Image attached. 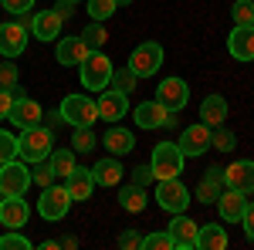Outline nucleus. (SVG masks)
<instances>
[{
  "label": "nucleus",
  "mask_w": 254,
  "mask_h": 250,
  "mask_svg": "<svg viewBox=\"0 0 254 250\" xmlns=\"http://www.w3.org/2000/svg\"><path fill=\"white\" fill-rule=\"evenodd\" d=\"M102 146L109 149V155H126L136 149V135L122 125H109V132L102 135Z\"/></svg>",
  "instance_id": "25"
},
{
  "label": "nucleus",
  "mask_w": 254,
  "mask_h": 250,
  "mask_svg": "<svg viewBox=\"0 0 254 250\" xmlns=\"http://www.w3.org/2000/svg\"><path fill=\"white\" fill-rule=\"evenodd\" d=\"M3 3V10H10V14H27L31 7H34V0H0Z\"/></svg>",
  "instance_id": "43"
},
{
  "label": "nucleus",
  "mask_w": 254,
  "mask_h": 250,
  "mask_svg": "<svg viewBox=\"0 0 254 250\" xmlns=\"http://www.w3.org/2000/svg\"><path fill=\"white\" fill-rule=\"evenodd\" d=\"M31 183H38L41 190L55 183V173H51V166H44V159H41V162H34V169H31Z\"/></svg>",
  "instance_id": "40"
},
{
  "label": "nucleus",
  "mask_w": 254,
  "mask_h": 250,
  "mask_svg": "<svg viewBox=\"0 0 254 250\" xmlns=\"http://www.w3.org/2000/svg\"><path fill=\"white\" fill-rule=\"evenodd\" d=\"M55 54H58V64H71V68H78L92 51H88V44H85L81 34H78V38H61L58 48H55Z\"/></svg>",
  "instance_id": "23"
},
{
  "label": "nucleus",
  "mask_w": 254,
  "mask_h": 250,
  "mask_svg": "<svg viewBox=\"0 0 254 250\" xmlns=\"http://www.w3.org/2000/svg\"><path fill=\"white\" fill-rule=\"evenodd\" d=\"M58 247H68V250H75V247H78V237H71V233H68V237H61V240H58Z\"/></svg>",
  "instance_id": "48"
},
{
  "label": "nucleus",
  "mask_w": 254,
  "mask_h": 250,
  "mask_svg": "<svg viewBox=\"0 0 254 250\" xmlns=\"http://www.w3.org/2000/svg\"><path fill=\"white\" fill-rule=\"evenodd\" d=\"M55 14H58L61 20H68V17H71V14H75V3H68V0H61L58 7H55Z\"/></svg>",
  "instance_id": "47"
},
{
  "label": "nucleus",
  "mask_w": 254,
  "mask_h": 250,
  "mask_svg": "<svg viewBox=\"0 0 254 250\" xmlns=\"http://www.w3.org/2000/svg\"><path fill=\"white\" fill-rule=\"evenodd\" d=\"M41 115H44V108H41L34 98H27L24 92H20V85L14 88V105H10V122L17 125V129H27V125H38Z\"/></svg>",
  "instance_id": "11"
},
{
  "label": "nucleus",
  "mask_w": 254,
  "mask_h": 250,
  "mask_svg": "<svg viewBox=\"0 0 254 250\" xmlns=\"http://www.w3.org/2000/svg\"><path fill=\"white\" fill-rule=\"evenodd\" d=\"M234 146H237V135L231 129H224V125L210 129V149H217V152H234Z\"/></svg>",
  "instance_id": "32"
},
{
  "label": "nucleus",
  "mask_w": 254,
  "mask_h": 250,
  "mask_svg": "<svg viewBox=\"0 0 254 250\" xmlns=\"http://www.w3.org/2000/svg\"><path fill=\"white\" fill-rule=\"evenodd\" d=\"M231 17H234V27H254V3L251 0H234Z\"/></svg>",
  "instance_id": "34"
},
{
  "label": "nucleus",
  "mask_w": 254,
  "mask_h": 250,
  "mask_svg": "<svg viewBox=\"0 0 254 250\" xmlns=\"http://www.w3.org/2000/svg\"><path fill=\"white\" fill-rule=\"evenodd\" d=\"M44 162L51 166L55 179H64V176H71V169L78 166V162H75V149H51V155H48Z\"/></svg>",
  "instance_id": "29"
},
{
  "label": "nucleus",
  "mask_w": 254,
  "mask_h": 250,
  "mask_svg": "<svg viewBox=\"0 0 254 250\" xmlns=\"http://www.w3.org/2000/svg\"><path fill=\"white\" fill-rule=\"evenodd\" d=\"M68 3H85V0H68Z\"/></svg>",
  "instance_id": "50"
},
{
  "label": "nucleus",
  "mask_w": 254,
  "mask_h": 250,
  "mask_svg": "<svg viewBox=\"0 0 254 250\" xmlns=\"http://www.w3.org/2000/svg\"><path fill=\"white\" fill-rule=\"evenodd\" d=\"M156 101L166 108V112H183L187 108V101H190V85L183 81V78H163L159 81V88H156Z\"/></svg>",
  "instance_id": "9"
},
{
  "label": "nucleus",
  "mask_w": 254,
  "mask_h": 250,
  "mask_svg": "<svg viewBox=\"0 0 254 250\" xmlns=\"http://www.w3.org/2000/svg\"><path fill=\"white\" fill-rule=\"evenodd\" d=\"M61 122H64V118H61V112H44V115H41V125H48V129H51V132H55V129H58Z\"/></svg>",
  "instance_id": "46"
},
{
  "label": "nucleus",
  "mask_w": 254,
  "mask_h": 250,
  "mask_svg": "<svg viewBox=\"0 0 254 250\" xmlns=\"http://www.w3.org/2000/svg\"><path fill=\"white\" fill-rule=\"evenodd\" d=\"M122 162H119V155H105V159H98L95 166H92V179H95V186H119L122 183Z\"/></svg>",
  "instance_id": "24"
},
{
  "label": "nucleus",
  "mask_w": 254,
  "mask_h": 250,
  "mask_svg": "<svg viewBox=\"0 0 254 250\" xmlns=\"http://www.w3.org/2000/svg\"><path fill=\"white\" fill-rule=\"evenodd\" d=\"M116 3H119V7H126V3H132V0H116Z\"/></svg>",
  "instance_id": "49"
},
{
  "label": "nucleus",
  "mask_w": 254,
  "mask_h": 250,
  "mask_svg": "<svg viewBox=\"0 0 254 250\" xmlns=\"http://www.w3.org/2000/svg\"><path fill=\"white\" fill-rule=\"evenodd\" d=\"M196 230H200V223H193L187 213H173V223L166 227V233L173 237V250H193Z\"/></svg>",
  "instance_id": "13"
},
{
  "label": "nucleus",
  "mask_w": 254,
  "mask_h": 250,
  "mask_svg": "<svg viewBox=\"0 0 254 250\" xmlns=\"http://www.w3.org/2000/svg\"><path fill=\"white\" fill-rule=\"evenodd\" d=\"M220 190H224V169H217V166H210L207 173L200 176V183H196V203H203V206H214L217 196H220Z\"/></svg>",
  "instance_id": "20"
},
{
  "label": "nucleus",
  "mask_w": 254,
  "mask_h": 250,
  "mask_svg": "<svg viewBox=\"0 0 254 250\" xmlns=\"http://www.w3.org/2000/svg\"><path fill=\"white\" fill-rule=\"evenodd\" d=\"M98 146L95 132H92V125H75V132H71V149L75 152H92Z\"/></svg>",
  "instance_id": "31"
},
{
  "label": "nucleus",
  "mask_w": 254,
  "mask_h": 250,
  "mask_svg": "<svg viewBox=\"0 0 254 250\" xmlns=\"http://www.w3.org/2000/svg\"><path fill=\"white\" fill-rule=\"evenodd\" d=\"M64 186H68V196H71L75 203H85V200L95 193L92 169H81V166H75V169H71V176H64Z\"/></svg>",
  "instance_id": "21"
},
{
  "label": "nucleus",
  "mask_w": 254,
  "mask_h": 250,
  "mask_svg": "<svg viewBox=\"0 0 254 250\" xmlns=\"http://www.w3.org/2000/svg\"><path fill=\"white\" fill-rule=\"evenodd\" d=\"M98 118H105V122H119V118L129 112V95H122L116 88H105V92H98Z\"/></svg>",
  "instance_id": "17"
},
{
  "label": "nucleus",
  "mask_w": 254,
  "mask_h": 250,
  "mask_svg": "<svg viewBox=\"0 0 254 250\" xmlns=\"http://www.w3.org/2000/svg\"><path fill=\"white\" fill-rule=\"evenodd\" d=\"M227 51L234 61H254V27H234L227 38Z\"/></svg>",
  "instance_id": "22"
},
{
  "label": "nucleus",
  "mask_w": 254,
  "mask_h": 250,
  "mask_svg": "<svg viewBox=\"0 0 254 250\" xmlns=\"http://www.w3.org/2000/svg\"><path fill=\"white\" fill-rule=\"evenodd\" d=\"M159 64H163V44L159 41H142L129 54V71L136 78H153L159 71Z\"/></svg>",
  "instance_id": "4"
},
{
  "label": "nucleus",
  "mask_w": 254,
  "mask_h": 250,
  "mask_svg": "<svg viewBox=\"0 0 254 250\" xmlns=\"http://www.w3.org/2000/svg\"><path fill=\"white\" fill-rule=\"evenodd\" d=\"M55 149V132L48 129V125H27V129H20L17 135V159H24L27 166H34L41 159H48Z\"/></svg>",
  "instance_id": "1"
},
{
  "label": "nucleus",
  "mask_w": 254,
  "mask_h": 250,
  "mask_svg": "<svg viewBox=\"0 0 254 250\" xmlns=\"http://www.w3.org/2000/svg\"><path fill=\"white\" fill-rule=\"evenodd\" d=\"M10 105H14V92L0 88V118H7V115H10Z\"/></svg>",
  "instance_id": "45"
},
{
  "label": "nucleus",
  "mask_w": 254,
  "mask_h": 250,
  "mask_svg": "<svg viewBox=\"0 0 254 250\" xmlns=\"http://www.w3.org/2000/svg\"><path fill=\"white\" fill-rule=\"evenodd\" d=\"M85 10L92 20H109L119 10V3L116 0H85Z\"/></svg>",
  "instance_id": "33"
},
{
  "label": "nucleus",
  "mask_w": 254,
  "mask_h": 250,
  "mask_svg": "<svg viewBox=\"0 0 254 250\" xmlns=\"http://www.w3.org/2000/svg\"><path fill=\"white\" fill-rule=\"evenodd\" d=\"M27 200L24 196H3V203H0V223L7 227V230H20V227H27Z\"/></svg>",
  "instance_id": "18"
},
{
  "label": "nucleus",
  "mask_w": 254,
  "mask_h": 250,
  "mask_svg": "<svg viewBox=\"0 0 254 250\" xmlns=\"http://www.w3.org/2000/svg\"><path fill=\"white\" fill-rule=\"evenodd\" d=\"M241 223H244V237L254 240V203H248V210H244V216H241Z\"/></svg>",
  "instance_id": "44"
},
{
  "label": "nucleus",
  "mask_w": 254,
  "mask_h": 250,
  "mask_svg": "<svg viewBox=\"0 0 254 250\" xmlns=\"http://www.w3.org/2000/svg\"><path fill=\"white\" fill-rule=\"evenodd\" d=\"M0 203H3V193H0Z\"/></svg>",
  "instance_id": "51"
},
{
  "label": "nucleus",
  "mask_w": 254,
  "mask_h": 250,
  "mask_svg": "<svg viewBox=\"0 0 254 250\" xmlns=\"http://www.w3.org/2000/svg\"><path fill=\"white\" fill-rule=\"evenodd\" d=\"M58 112H61V118H64L71 129H75V125H95L98 105L88 95H64L61 105H58Z\"/></svg>",
  "instance_id": "5"
},
{
  "label": "nucleus",
  "mask_w": 254,
  "mask_h": 250,
  "mask_svg": "<svg viewBox=\"0 0 254 250\" xmlns=\"http://www.w3.org/2000/svg\"><path fill=\"white\" fill-rule=\"evenodd\" d=\"M136 81L139 78L132 75L129 68H122V71H112V81H109V85H112L116 92H122V95H129V92H136Z\"/></svg>",
  "instance_id": "35"
},
{
  "label": "nucleus",
  "mask_w": 254,
  "mask_h": 250,
  "mask_svg": "<svg viewBox=\"0 0 254 250\" xmlns=\"http://www.w3.org/2000/svg\"><path fill=\"white\" fill-rule=\"evenodd\" d=\"M71 196H68V186H61V183H51V186H44L41 190V200H38V213L44 220H61L64 213L71 210Z\"/></svg>",
  "instance_id": "8"
},
{
  "label": "nucleus",
  "mask_w": 254,
  "mask_h": 250,
  "mask_svg": "<svg viewBox=\"0 0 254 250\" xmlns=\"http://www.w3.org/2000/svg\"><path fill=\"white\" fill-rule=\"evenodd\" d=\"M116 244H119L122 250H139V247H142V237H139L136 230H122Z\"/></svg>",
  "instance_id": "41"
},
{
  "label": "nucleus",
  "mask_w": 254,
  "mask_h": 250,
  "mask_svg": "<svg viewBox=\"0 0 254 250\" xmlns=\"http://www.w3.org/2000/svg\"><path fill=\"white\" fill-rule=\"evenodd\" d=\"M10 159H17V135H10V132L0 129V166L10 162Z\"/></svg>",
  "instance_id": "37"
},
{
  "label": "nucleus",
  "mask_w": 254,
  "mask_h": 250,
  "mask_svg": "<svg viewBox=\"0 0 254 250\" xmlns=\"http://www.w3.org/2000/svg\"><path fill=\"white\" fill-rule=\"evenodd\" d=\"M227 247V230L217 223H203L196 230V250H224Z\"/></svg>",
  "instance_id": "27"
},
{
  "label": "nucleus",
  "mask_w": 254,
  "mask_h": 250,
  "mask_svg": "<svg viewBox=\"0 0 254 250\" xmlns=\"http://www.w3.org/2000/svg\"><path fill=\"white\" fill-rule=\"evenodd\" d=\"M224 118H227V98L224 95H207L200 101V122L203 125L217 129V125H224Z\"/></svg>",
  "instance_id": "26"
},
{
  "label": "nucleus",
  "mask_w": 254,
  "mask_h": 250,
  "mask_svg": "<svg viewBox=\"0 0 254 250\" xmlns=\"http://www.w3.org/2000/svg\"><path fill=\"white\" fill-rule=\"evenodd\" d=\"M20 81V71L17 64H10V58H7V64H0V88H7V92H14Z\"/></svg>",
  "instance_id": "39"
},
{
  "label": "nucleus",
  "mask_w": 254,
  "mask_h": 250,
  "mask_svg": "<svg viewBox=\"0 0 254 250\" xmlns=\"http://www.w3.org/2000/svg\"><path fill=\"white\" fill-rule=\"evenodd\" d=\"M217 210H220V220H224V223H241V216H244V210H248V200H244L241 190L224 186L220 196H217Z\"/></svg>",
  "instance_id": "16"
},
{
  "label": "nucleus",
  "mask_w": 254,
  "mask_h": 250,
  "mask_svg": "<svg viewBox=\"0 0 254 250\" xmlns=\"http://www.w3.org/2000/svg\"><path fill=\"white\" fill-rule=\"evenodd\" d=\"M139 250H173V237H170L166 230L149 233V237H142V247Z\"/></svg>",
  "instance_id": "36"
},
{
  "label": "nucleus",
  "mask_w": 254,
  "mask_h": 250,
  "mask_svg": "<svg viewBox=\"0 0 254 250\" xmlns=\"http://www.w3.org/2000/svg\"><path fill=\"white\" fill-rule=\"evenodd\" d=\"M224 186L231 190H241L244 196L254 193V159H237L224 169Z\"/></svg>",
  "instance_id": "14"
},
{
  "label": "nucleus",
  "mask_w": 254,
  "mask_h": 250,
  "mask_svg": "<svg viewBox=\"0 0 254 250\" xmlns=\"http://www.w3.org/2000/svg\"><path fill=\"white\" fill-rule=\"evenodd\" d=\"M81 71V88L85 92H105L109 88V81H112V61H109V54H102V51H92L88 58L78 64Z\"/></svg>",
  "instance_id": "2"
},
{
  "label": "nucleus",
  "mask_w": 254,
  "mask_h": 250,
  "mask_svg": "<svg viewBox=\"0 0 254 250\" xmlns=\"http://www.w3.org/2000/svg\"><path fill=\"white\" fill-rule=\"evenodd\" d=\"M24 48H27V27L20 20H3L0 24V54L14 61L24 54Z\"/></svg>",
  "instance_id": "10"
},
{
  "label": "nucleus",
  "mask_w": 254,
  "mask_h": 250,
  "mask_svg": "<svg viewBox=\"0 0 254 250\" xmlns=\"http://www.w3.org/2000/svg\"><path fill=\"white\" fill-rule=\"evenodd\" d=\"M136 125L139 129H163V125H176V118H173V112H166L153 98V101L136 105Z\"/></svg>",
  "instance_id": "15"
},
{
  "label": "nucleus",
  "mask_w": 254,
  "mask_h": 250,
  "mask_svg": "<svg viewBox=\"0 0 254 250\" xmlns=\"http://www.w3.org/2000/svg\"><path fill=\"white\" fill-rule=\"evenodd\" d=\"M81 41L88 44V51H102V48H105V41H109V31L102 27V20H92V24L81 31Z\"/></svg>",
  "instance_id": "30"
},
{
  "label": "nucleus",
  "mask_w": 254,
  "mask_h": 250,
  "mask_svg": "<svg viewBox=\"0 0 254 250\" xmlns=\"http://www.w3.org/2000/svg\"><path fill=\"white\" fill-rule=\"evenodd\" d=\"M176 146L183 149L187 159H196V155H203L210 149V125H203V122H196V125H187L180 139H176Z\"/></svg>",
  "instance_id": "12"
},
{
  "label": "nucleus",
  "mask_w": 254,
  "mask_h": 250,
  "mask_svg": "<svg viewBox=\"0 0 254 250\" xmlns=\"http://www.w3.org/2000/svg\"><path fill=\"white\" fill-rule=\"evenodd\" d=\"M146 186H136V183H129V186H122L119 190V206L126 213H142L146 210Z\"/></svg>",
  "instance_id": "28"
},
{
  "label": "nucleus",
  "mask_w": 254,
  "mask_h": 250,
  "mask_svg": "<svg viewBox=\"0 0 254 250\" xmlns=\"http://www.w3.org/2000/svg\"><path fill=\"white\" fill-rule=\"evenodd\" d=\"M34 183H31V169L24 159H10L0 166V193L3 196H27Z\"/></svg>",
  "instance_id": "7"
},
{
  "label": "nucleus",
  "mask_w": 254,
  "mask_h": 250,
  "mask_svg": "<svg viewBox=\"0 0 254 250\" xmlns=\"http://www.w3.org/2000/svg\"><path fill=\"white\" fill-rule=\"evenodd\" d=\"M61 24L64 20L55 14V7L51 10H41V14H34V17L27 20V27H31V38H38V41H55V38H61Z\"/></svg>",
  "instance_id": "19"
},
{
  "label": "nucleus",
  "mask_w": 254,
  "mask_h": 250,
  "mask_svg": "<svg viewBox=\"0 0 254 250\" xmlns=\"http://www.w3.org/2000/svg\"><path fill=\"white\" fill-rule=\"evenodd\" d=\"M159 203V210L166 213H187V206H190V190L180 183V176H173V179H156V196H153Z\"/></svg>",
  "instance_id": "6"
},
{
  "label": "nucleus",
  "mask_w": 254,
  "mask_h": 250,
  "mask_svg": "<svg viewBox=\"0 0 254 250\" xmlns=\"http://www.w3.org/2000/svg\"><path fill=\"white\" fill-rule=\"evenodd\" d=\"M183 162H187V155H183V149L176 142H156L153 146L149 166H153V176L156 179H173V176H180L183 173Z\"/></svg>",
  "instance_id": "3"
},
{
  "label": "nucleus",
  "mask_w": 254,
  "mask_h": 250,
  "mask_svg": "<svg viewBox=\"0 0 254 250\" xmlns=\"http://www.w3.org/2000/svg\"><path fill=\"white\" fill-rule=\"evenodd\" d=\"M0 250H31V240L20 230H10V233L0 237Z\"/></svg>",
  "instance_id": "38"
},
{
  "label": "nucleus",
  "mask_w": 254,
  "mask_h": 250,
  "mask_svg": "<svg viewBox=\"0 0 254 250\" xmlns=\"http://www.w3.org/2000/svg\"><path fill=\"white\" fill-rule=\"evenodd\" d=\"M132 183H136V186H153V183H156L153 166H136V169H132Z\"/></svg>",
  "instance_id": "42"
}]
</instances>
